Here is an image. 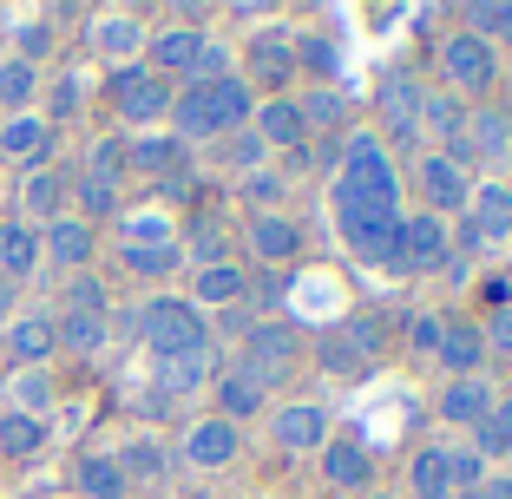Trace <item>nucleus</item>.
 Here are the masks:
<instances>
[{"label": "nucleus", "mask_w": 512, "mask_h": 499, "mask_svg": "<svg viewBox=\"0 0 512 499\" xmlns=\"http://www.w3.org/2000/svg\"><path fill=\"white\" fill-rule=\"evenodd\" d=\"M401 178H394L381 138H348L342 178H335V230L362 263L401 270Z\"/></svg>", "instance_id": "nucleus-1"}, {"label": "nucleus", "mask_w": 512, "mask_h": 499, "mask_svg": "<svg viewBox=\"0 0 512 499\" xmlns=\"http://www.w3.org/2000/svg\"><path fill=\"white\" fill-rule=\"evenodd\" d=\"M342 342H348V348H355V355L368 362V355L381 348V322H375V316H355V322H348V335H342Z\"/></svg>", "instance_id": "nucleus-41"}, {"label": "nucleus", "mask_w": 512, "mask_h": 499, "mask_svg": "<svg viewBox=\"0 0 512 499\" xmlns=\"http://www.w3.org/2000/svg\"><path fill=\"white\" fill-rule=\"evenodd\" d=\"M53 342L79 348V355H92V348H106V316H79V309H66V322L53 329Z\"/></svg>", "instance_id": "nucleus-29"}, {"label": "nucleus", "mask_w": 512, "mask_h": 499, "mask_svg": "<svg viewBox=\"0 0 512 499\" xmlns=\"http://www.w3.org/2000/svg\"><path fill=\"white\" fill-rule=\"evenodd\" d=\"M467 152H480L486 165H506V152H512V119L506 112H480V119H473Z\"/></svg>", "instance_id": "nucleus-18"}, {"label": "nucleus", "mask_w": 512, "mask_h": 499, "mask_svg": "<svg viewBox=\"0 0 512 499\" xmlns=\"http://www.w3.org/2000/svg\"><path fill=\"white\" fill-rule=\"evenodd\" d=\"M60 204H66L60 171H33V178H27V211L46 217V224H60Z\"/></svg>", "instance_id": "nucleus-30"}, {"label": "nucleus", "mask_w": 512, "mask_h": 499, "mask_svg": "<svg viewBox=\"0 0 512 499\" xmlns=\"http://www.w3.org/2000/svg\"><path fill=\"white\" fill-rule=\"evenodd\" d=\"M453 250H447V230L440 217H407L401 224V270H447Z\"/></svg>", "instance_id": "nucleus-6"}, {"label": "nucleus", "mask_w": 512, "mask_h": 499, "mask_svg": "<svg viewBox=\"0 0 512 499\" xmlns=\"http://www.w3.org/2000/svg\"><path fill=\"white\" fill-rule=\"evenodd\" d=\"M322 434H329V427H322L316 408H283V414H276V440H283V447H296V454L322 447Z\"/></svg>", "instance_id": "nucleus-24"}, {"label": "nucleus", "mask_w": 512, "mask_h": 499, "mask_svg": "<svg viewBox=\"0 0 512 499\" xmlns=\"http://www.w3.org/2000/svg\"><path fill=\"white\" fill-rule=\"evenodd\" d=\"M486 499H512V480H493V486H486Z\"/></svg>", "instance_id": "nucleus-54"}, {"label": "nucleus", "mask_w": 512, "mask_h": 499, "mask_svg": "<svg viewBox=\"0 0 512 499\" xmlns=\"http://www.w3.org/2000/svg\"><path fill=\"white\" fill-rule=\"evenodd\" d=\"M480 355H486V335L473 329V322H440V362H447L460 381H473Z\"/></svg>", "instance_id": "nucleus-10"}, {"label": "nucleus", "mask_w": 512, "mask_h": 499, "mask_svg": "<svg viewBox=\"0 0 512 499\" xmlns=\"http://www.w3.org/2000/svg\"><path fill=\"white\" fill-rule=\"evenodd\" d=\"M480 296H486V303H493V309H506V303H512V283H506V276H493V283H486Z\"/></svg>", "instance_id": "nucleus-52"}, {"label": "nucleus", "mask_w": 512, "mask_h": 499, "mask_svg": "<svg viewBox=\"0 0 512 499\" xmlns=\"http://www.w3.org/2000/svg\"><path fill=\"white\" fill-rule=\"evenodd\" d=\"M7 394L20 401V414H40L46 401H53V388H46V375H40V368H27V375H14V381H7Z\"/></svg>", "instance_id": "nucleus-38"}, {"label": "nucleus", "mask_w": 512, "mask_h": 499, "mask_svg": "<svg viewBox=\"0 0 512 499\" xmlns=\"http://www.w3.org/2000/svg\"><path fill=\"white\" fill-rule=\"evenodd\" d=\"M46 257L66 263V270H79V263L92 257V224H79V217H60V224H46Z\"/></svg>", "instance_id": "nucleus-15"}, {"label": "nucleus", "mask_w": 512, "mask_h": 499, "mask_svg": "<svg viewBox=\"0 0 512 499\" xmlns=\"http://www.w3.org/2000/svg\"><path fill=\"white\" fill-rule=\"evenodd\" d=\"M322 473H329L335 486H362V480H368V454H362V440H335L329 454H322Z\"/></svg>", "instance_id": "nucleus-27"}, {"label": "nucleus", "mask_w": 512, "mask_h": 499, "mask_svg": "<svg viewBox=\"0 0 512 499\" xmlns=\"http://www.w3.org/2000/svg\"><path fill=\"white\" fill-rule=\"evenodd\" d=\"M250 92H243V79H211V86H184V99L171 106V119H178V145L184 138H224L237 132L243 119H250Z\"/></svg>", "instance_id": "nucleus-2"}, {"label": "nucleus", "mask_w": 512, "mask_h": 499, "mask_svg": "<svg viewBox=\"0 0 512 499\" xmlns=\"http://www.w3.org/2000/svg\"><path fill=\"white\" fill-rule=\"evenodd\" d=\"M256 132H263V145H302V112L289 106V99H270V106L256 112Z\"/></svg>", "instance_id": "nucleus-21"}, {"label": "nucleus", "mask_w": 512, "mask_h": 499, "mask_svg": "<svg viewBox=\"0 0 512 499\" xmlns=\"http://www.w3.org/2000/svg\"><path fill=\"white\" fill-rule=\"evenodd\" d=\"M79 493L86 499H119L125 493V473H119V460L112 454H79Z\"/></svg>", "instance_id": "nucleus-16"}, {"label": "nucleus", "mask_w": 512, "mask_h": 499, "mask_svg": "<svg viewBox=\"0 0 512 499\" xmlns=\"http://www.w3.org/2000/svg\"><path fill=\"white\" fill-rule=\"evenodd\" d=\"M138 20H125V14H112V20H99V33H92V46L99 53H112V60H125V53H138Z\"/></svg>", "instance_id": "nucleus-33"}, {"label": "nucleus", "mask_w": 512, "mask_h": 499, "mask_svg": "<svg viewBox=\"0 0 512 499\" xmlns=\"http://www.w3.org/2000/svg\"><path fill=\"white\" fill-rule=\"evenodd\" d=\"M125 263H132V270H145V276H165L171 263H178V243H165V250H125Z\"/></svg>", "instance_id": "nucleus-42"}, {"label": "nucleus", "mask_w": 512, "mask_h": 499, "mask_svg": "<svg viewBox=\"0 0 512 499\" xmlns=\"http://www.w3.org/2000/svg\"><path fill=\"white\" fill-rule=\"evenodd\" d=\"M440 414H447V421H473V427H480V414H486V388H480V381H453V388L440 394Z\"/></svg>", "instance_id": "nucleus-32"}, {"label": "nucleus", "mask_w": 512, "mask_h": 499, "mask_svg": "<svg viewBox=\"0 0 512 499\" xmlns=\"http://www.w3.org/2000/svg\"><path fill=\"white\" fill-rule=\"evenodd\" d=\"M40 440H46V427L33 414H0V454L27 460V454H40Z\"/></svg>", "instance_id": "nucleus-28"}, {"label": "nucleus", "mask_w": 512, "mask_h": 499, "mask_svg": "<svg viewBox=\"0 0 512 499\" xmlns=\"http://www.w3.org/2000/svg\"><path fill=\"white\" fill-rule=\"evenodd\" d=\"M250 243H256V257L263 263H283V257H296V224H289V217H256L250 224Z\"/></svg>", "instance_id": "nucleus-20"}, {"label": "nucleus", "mask_w": 512, "mask_h": 499, "mask_svg": "<svg viewBox=\"0 0 512 499\" xmlns=\"http://www.w3.org/2000/svg\"><path fill=\"white\" fill-rule=\"evenodd\" d=\"M407 342H414V355H440V322L421 316L414 329H407Z\"/></svg>", "instance_id": "nucleus-46"}, {"label": "nucleus", "mask_w": 512, "mask_h": 499, "mask_svg": "<svg viewBox=\"0 0 512 499\" xmlns=\"http://www.w3.org/2000/svg\"><path fill=\"white\" fill-rule=\"evenodd\" d=\"M486 342H493L499 355H512V303H506V309H493V329H486Z\"/></svg>", "instance_id": "nucleus-47"}, {"label": "nucleus", "mask_w": 512, "mask_h": 499, "mask_svg": "<svg viewBox=\"0 0 512 499\" xmlns=\"http://www.w3.org/2000/svg\"><path fill=\"white\" fill-rule=\"evenodd\" d=\"M119 473L125 480H158V473H165V447H158V440H132L119 454Z\"/></svg>", "instance_id": "nucleus-34"}, {"label": "nucleus", "mask_w": 512, "mask_h": 499, "mask_svg": "<svg viewBox=\"0 0 512 499\" xmlns=\"http://www.w3.org/2000/svg\"><path fill=\"white\" fill-rule=\"evenodd\" d=\"M197 53H204V33H197V27H165V33H151V66H165V73H191Z\"/></svg>", "instance_id": "nucleus-12"}, {"label": "nucleus", "mask_w": 512, "mask_h": 499, "mask_svg": "<svg viewBox=\"0 0 512 499\" xmlns=\"http://www.w3.org/2000/svg\"><path fill=\"white\" fill-rule=\"evenodd\" d=\"M421 191H427L434 211H467V178H460L453 158H427L421 165Z\"/></svg>", "instance_id": "nucleus-11"}, {"label": "nucleus", "mask_w": 512, "mask_h": 499, "mask_svg": "<svg viewBox=\"0 0 512 499\" xmlns=\"http://www.w3.org/2000/svg\"><path fill=\"white\" fill-rule=\"evenodd\" d=\"M40 263V237L27 224H0V276H27Z\"/></svg>", "instance_id": "nucleus-19"}, {"label": "nucleus", "mask_w": 512, "mask_h": 499, "mask_svg": "<svg viewBox=\"0 0 512 499\" xmlns=\"http://www.w3.org/2000/svg\"><path fill=\"white\" fill-rule=\"evenodd\" d=\"M230 158H237V165H256V158H263V138H230Z\"/></svg>", "instance_id": "nucleus-51"}, {"label": "nucleus", "mask_w": 512, "mask_h": 499, "mask_svg": "<svg viewBox=\"0 0 512 499\" xmlns=\"http://www.w3.org/2000/svg\"><path fill=\"white\" fill-rule=\"evenodd\" d=\"M79 99H86V79H79V73H66V79H60V92H53V119L79 112Z\"/></svg>", "instance_id": "nucleus-44"}, {"label": "nucleus", "mask_w": 512, "mask_h": 499, "mask_svg": "<svg viewBox=\"0 0 512 499\" xmlns=\"http://www.w3.org/2000/svg\"><path fill=\"white\" fill-rule=\"evenodd\" d=\"M0 316H14V276H0Z\"/></svg>", "instance_id": "nucleus-53"}, {"label": "nucleus", "mask_w": 512, "mask_h": 499, "mask_svg": "<svg viewBox=\"0 0 512 499\" xmlns=\"http://www.w3.org/2000/svg\"><path fill=\"white\" fill-rule=\"evenodd\" d=\"M125 158H132L138 171H171V165L184 158V145H178V138H138V145H132Z\"/></svg>", "instance_id": "nucleus-36"}, {"label": "nucleus", "mask_w": 512, "mask_h": 499, "mask_svg": "<svg viewBox=\"0 0 512 499\" xmlns=\"http://www.w3.org/2000/svg\"><path fill=\"white\" fill-rule=\"evenodd\" d=\"M46 138H53V132H46V119L20 112V119L0 125V152H7V158H40V152H46Z\"/></svg>", "instance_id": "nucleus-22"}, {"label": "nucleus", "mask_w": 512, "mask_h": 499, "mask_svg": "<svg viewBox=\"0 0 512 499\" xmlns=\"http://www.w3.org/2000/svg\"><path fill=\"white\" fill-rule=\"evenodd\" d=\"M250 73L263 79V86H289V73H296V46H289V33H256L250 40Z\"/></svg>", "instance_id": "nucleus-9"}, {"label": "nucleus", "mask_w": 512, "mask_h": 499, "mask_svg": "<svg viewBox=\"0 0 512 499\" xmlns=\"http://www.w3.org/2000/svg\"><path fill=\"white\" fill-rule=\"evenodd\" d=\"M217 401H224V421H243V414L263 408V388H256L250 375H224L217 381Z\"/></svg>", "instance_id": "nucleus-31"}, {"label": "nucleus", "mask_w": 512, "mask_h": 499, "mask_svg": "<svg viewBox=\"0 0 512 499\" xmlns=\"http://www.w3.org/2000/svg\"><path fill=\"white\" fill-rule=\"evenodd\" d=\"M480 454H512V401L480 414Z\"/></svg>", "instance_id": "nucleus-35"}, {"label": "nucleus", "mask_w": 512, "mask_h": 499, "mask_svg": "<svg viewBox=\"0 0 512 499\" xmlns=\"http://www.w3.org/2000/svg\"><path fill=\"white\" fill-rule=\"evenodd\" d=\"M486 237H512V191H499V184L480 191V217H473V230H467V250H480Z\"/></svg>", "instance_id": "nucleus-14"}, {"label": "nucleus", "mask_w": 512, "mask_h": 499, "mask_svg": "<svg viewBox=\"0 0 512 499\" xmlns=\"http://www.w3.org/2000/svg\"><path fill=\"white\" fill-rule=\"evenodd\" d=\"M467 20H473V27H486V33H499V40H512V0H499V7H493V0H480V7H467ZM486 33H480V40H486Z\"/></svg>", "instance_id": "nucleus-39"}, {"label": "nucleus", "mask_w": 512, "mask_h": 499, "mask_svg": "<svg viewBox=\"0 0 512 499\" xmlns=\"http://www.w3.org/2000/svg\"><path fill=\"white\" fill-rule=\"evenodd\" d=\"M27 99H33V66L7 60V66H0V112H14V119H20Z\"/></svg>", "instance_id": "nucleus-37"}, {"label": "nucleus", "mask_w": 512, "mask_h": 499, "mask_svg": "<svg viewBox=\"0 0 512 499\" xmlns=\"http://www.w3.org/2000/svg\"><path fill=\"white\" fill-rule=\"evenodd\" d=\"M243 375H250L256 388L283 381V375H289V335H283V329H256V335H250V362H243Z\"/></svg>", "instance_id": "nucleus-8"}, {"label": "nucleus", "mask_w": 512, "mask_h": 499, "mask_svg": "<svg viewBox=\"0 0 512 499\" xmlns=\"http://www.w3.org/2000/svg\"><path fill=\"white\" fill-rule=\"evenodd\" d=\"M138 329H145V342H151V355H158V362H178V355H211V329H204V316H197L191 303H178V296L145 303Z\"/></svg>", "instance_id": "nucleus-3"}, {"label": "nucleus", "mask_w": 512, "mask_h": 499, "mask_svg": "<svg viewBox=\"0 0 512 499\" xmlns=\"http://www.w3.org/2000/svg\"><path fill=\"white\" fill-rule=\"evenodd\" d=\"M440 73H447V86H493V46L480 40V33H453L447 46H440Z\"/></svg>", "instance_id": "nucleus-5"}, {"label": "nucleus", "mask_w": 512, "mask_h": 499, "mask_svg": "<svg viewBox=\"0 0 512 499\" xmlns=\"http://www.w3.org/2000/svg\"><path fill=\"white\" fill-rule=\"evenodd\" d=\"M250 197H256V204H276V197H283V184H276L270 171H256V178H250Z\"/></svg>", "instance_id": "nucleus-50"}, {"label": "nucleus", "mask_w": 512, "mask_h": 499, "mask_svg": "<svg viewBox=\"0 0 512 499\" xmlns=\"http://www.w3.org/2000/svg\"><path fill=\"white\" fill-rule=\"evenodd\" d=\"M381 119H388L394 145H414L421 138V92H414V79H388L381 86Z\"/></svg>", "instance_id": "nucleus-7"}, {"label": "nucleus", "mask_w": 512, "mask_h": 499, "mask_svg": "<svg viewBox=\"0 0 512 499\" xmlns=\"http://www.w3.org/2000/svg\"><path fill=\"white\" fill-rule=\"evenodd\" d=\"M184 454H191V467H224V460L237 454V427L230 421H197L191 440H184Z\"/></svg>", "instance_id": "nucleus-13"}, {"label": "nucleus", "mask_w": 512, "mask_h": 499, "mask_svg": "<svg viewBox=\"0 0 512 499\" xmlns=\"http://www.w3.org/2000/svg\"><path fill=\"white\" fill-rule=\"evenodd\" d=\"M112 106L132 125H151V119L171 112V92L158 86V73H145V66H119V73H112Z\"/></svg>", "instance_id": "nucleus-4"}, {"label": "nucleus", "mask_w": 512, "mask_h": 499, "mask_svg": "<svg viewBox=\"0 0 512 499\" xmlns=\"http://www.w3.org/2000/svg\"><path fill=\"white\" fill-rule=\"evenodd\" d=\"M197 257H204V270H211L217 257H224V237H217V230H197V243H191Z\"/></svg>", "instance_id": "nucleus-49"}, {"label": "nucleus", "mask_w": 512, "mask_h": 499, "mask_svg": "<svg viewBox=\"0 0 512 499\" xmlns=\"http://www.w3.org/2000/svg\"><path fill=\"white\" fill-rule=\"evenodd\" d=\"M79 204H86V211H112V204H119V184L86 171V178H79Z\"/></svg>", "instance_id": "nucleus-40"}, {"label": "nucleus", "mask_w": 512, "mask_h": 499, "mask_svg": "<svg viewBox=\"0 0 512 499\" xmlns=\"http://www.w3.org/2000/svg\"><path fill=\"white\" fill-rule=\"evenodd\" d=\"M322 362H329L335 375H355V368H362V355H355V348H348V342H335L329 355H322Z\"/></svg>", "instance_id": "nucleus-48"}, {"label": "nucleus", "mask_w": 512, "mask_h": 499, "mask_svg": "<svg viewBox=\"0 0 512 499\" xmlns=\"http://www.w3.org/2000/svg\"><path fill=\"white\" fill-rule=\"evenodd\" d=\"M46 46H53V27H46V20H33V27H20V66H33L46 53Z\"/></svg>", "instance_id": "nucleus-43"}, {"label": "nucleus", "mask_w": 512, "mask_h": 499, "mask_svg": "<svg viewBox=\"0 0 512 499\" xmlns=\"http://www.w3.org/2000/svg\"><path fill=\"white\" fill-rule=\"evenodd\" d=\"M453 499H486V486H467V493H453Z\"/></svg>", "instance_id": "nucleus-55"}, {"label": "nucleus", "mask_w": 512, "mask_h": 499, "mask_svg": "<svg viewBox=\"0 0 512 499\" xmlns=\"http://www.w3.org/2000/svg\"><path fill=\"white\" fill-rule=\"evenodd\" d=\"M414 493H421V499H453V460H447V447H421V454H414Z\"/></svg>", "instance_id": "nucleus-17"}, {"label": "nucleus", "mask_w": 512, "mask_h": 499, "mask_svg": "<svg viewBox=\"0 0 512 499\" xmlns=\"http://www.w3.org/2000/svg\"><path fill=\"white\" fill-rule=\"evenodd\" d=\"M7 348H14V362H46L53 355V322L46 316H27L7 329Z\"/></svg>", "instance_id": "nucleus-26"}, {"label": "nucleus", "mask_w": 512, "mask_h": 499, "mask_svg": "<svg viewBox=\"0 0 512 499\" xmlns=\"http://www.w3.org/2000/svg\"><path fill=\"white\" fill-rule=\"evenodd\" d=\"M368 499H388V493H368Z\"/></svg>", "instance_id": "nucleus-56"}, {"label": "nucleus", "mask_w": 512, "mask_h": 499, "mask_svg": "<svg viewBox=\"0 0 512 499\" xmlns=\"http://www.w3.org/2000/svg\"><path fill=\"white\" fill-rule=\"evenodd\" d=\"M204 368H211V355H178V362H158V401H151V408H165L171 394H191L197 381H204Z\"/></svg>", "instance_id": "nucleus-23"}, {"label": "nucleus", "mask_w": 512, "mask_h": 499, "mask_svg": "<svg viewBox=\"0 0 512 499\" xmlns=\"http://www.w3.org/2000/svg\"><path fill=\"white\" fill-rule=\"evenodd\" d=\"M243 270L237 263H211V270H197V303H211V309H224V303H237L243 296Z\"/></svg>", "instance_id": "nucleus-25"}, {"label": "nucleus", "mask_w": 512, "mask_h": 499, "mask_svg": "<svg viewBox=\"0 0 512 499\" xmlns=\"http://www.w3.org/2000/svg\"><path fill=\"white\" fill-rule=\"evenodd\" d=\"M302 112V125L316 119V125H329V119H342V99H335V92H316V99H309V106H296Z\"/></svg>", "instance_id": "nucleus-45"}]
</instances>
